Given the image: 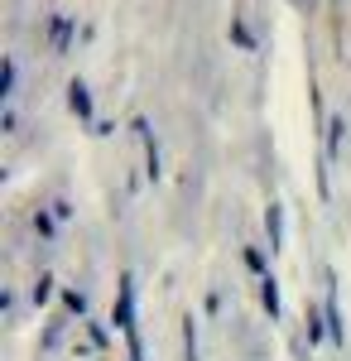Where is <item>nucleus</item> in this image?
<instances>
[]
</instances>
